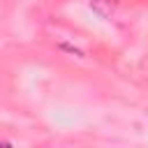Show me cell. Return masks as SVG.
<instances>
[{
  "label": "cell",
  "instance_id": "cell-1",
  "mask_svg": "<svg viewBox=\"0 0 148 148\" xmlns=\"http://www.w3.org/2000/svg\"><path fill=\"white\" fill-rule=\"evenodd\" d=\"M118 7V0H90V9L99 18H109Z\"/></svg>",
  "mask_w": 148,
  "mask_h": 148
},
{
  "label": "cell",
  "instance_id": "cell-2",
  "mask_svg": "<svg viewBox=\"0 0 148 148\" xmlns=\"http://www.w3.org/2000/svg\"><path fill=\"white\" fill-rule=\"evenodd\" d=\"M60 49H62V51H69V53H74V56H79V58H83V51H81V49H76V46H69V44H60Z\"/></svg>",
  "mask_w": 148,
  "mask_h": 148
}]
</instances>
